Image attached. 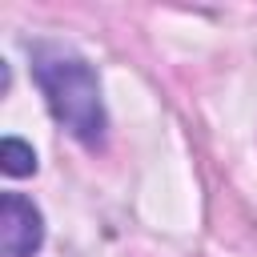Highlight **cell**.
<instances>
[{"label":"cell","mask_w":257,"mask_h":257,"mask_svg":"<svg viewBox=\"0 0 257 257\" xmlns=\"http://www.w3.org/2000/svg\"><path fill=\"white\" fill-rule=\"evenodd\" d=\"M28 60H32V80L44 92L52 120L84 149H100L108 112H104L100 80H96L92 64L72 44H60V40H32Z\"/></svg>","instance_id":"6da1fadb"},{"label":"cell","mask_w":257,"mask_h":257,"mask_svg":"<svg viewBox=\"0 0 257 257\" xmlns=\"http://www.w3.org/2000/svg\"><path fill=\"white\" fill-rule=\"evenodd\" d=\"M44 245V213L24 193L0 197V253L4 257H36Z\"/></svg>","instance_id":"7a4b0ae2"},{"label":"cell","mask_w":257,"mask_h":257,"mask_svg":"<svg viewBox=\"0 0 257 257\" xmlns=\"http://www.w3.org/2000/svg\"><path fill=\"white\" fill-rule=\"evenodd\" d=\"M0 169L8 177H32L36 173V149L20 137H4L0 141Z\"/></svg>","instance_id":"3957f363"}]
</instances>
